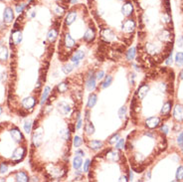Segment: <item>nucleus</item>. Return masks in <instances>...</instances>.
Segmentation results:
<instances>
[{"instance_id":"obj_1","label":"nucleus","mask_w":183,"mask_h":182,"mask_svg":"<svg viewBox=\"0 0 183 182\" xmlns=\"http://www.w3.org/2000/svg\"><path fill=\"white\" fill-rule=\"evenodd\" d=\"M120 27H122V32L126 33V34H130V33H132L136 28V22L134 17H130V18L126 19L122 23Z\"/></svg>"},{"instance_id":"obj_2","label":"nucleus","mask_w":183,"mask_h":182,"mask_svg":"<svg viewBox=\"0 0 183 182\" xmlns=\"http://www.w3.org/2000/svg\"><path fill=\"white\" fill-rule=\"evenodd\" d=\"M101 37L105 42H111L113 41L116 37L114 30L111 28H102L101 30Z\"/></svg>"},{"instance_id":"obj_3","label":"nucleus","mask_w":183,"mask_h":182,"mask_svg":"<svg viewBox=\"0 0 183 182\" xmlns=\"http://www.w3.org/2000/svg\"><path fill=\"white\" fill-rule=\"evenodd\" d=\"M43 128L42 127H38V128L35 129V132L33 134V143L36 147L41 145L43 141Z\"/></svg>"},{"instance_id":"obj_4","label":"nucleus","mask_w":183,"mask_h":182,"mask_svg":"<svg viewBox=\"0 0 183 182\" xmlns=\"http://www.w3.org/2000/svg\"><path fill=\"white\" fill-rule=\"evenodd\" d=\"M24 155H25V148L24 147H17L13 151V153H12L11 159H12V161H14V162H18V161H20V160L23 159Z\"/></svg>"},{"instance_id":"obj_5","label":"nucleus","mask_w":183,"mask_h":182,"mask_svg":"<svg viewBox=\"0 0 183 182\" xmlns=\"http://www.w3.org/2000/svg\"><path fill=\"white\" fill-rule=\"evenodd\" d=\"M14 19V13L11 7H6L4 9L3 12V22H5L6 24L11 23Z\"/></svg>"},{"instance_id":"obj_6","label":"nucleus","mask_w":183,"mask_h":182,"mask_svg":"<svg viewBox=\"0 0 183 182\" xmlns=\"http://www.w3.org/2000/svg\"><path fill=\"white\" fill-rule=\"evenodd\" d=\"M35 104H36V100L33 97L25 98L22 101V106L24 110H33Z\"/></svg>"},{"instance_id":"obj_7","label":"nucleus","mask_w":183,"mask_h":182,"mask_svg":"<svg viewBox=\"0 0 183 182\" xmlns=\"http://www.w3.org/2000/svg\"><path fill=\"white\" fill-rule=\"evenodd\" d=\"M160 123V118H156V116H150L145 120V125H146L148 128H155L159 125Z\"/></svg>"},{"instance_id":"obj_8","label":"nucleus","mask_w":183,"mask_h":182,"mask_svg":"<svg viewBox=\"0 0 183 182\" xmlns=\"http://www.w3.org/2000/svg\"><path fill=\"white\" fill-rule=\"evenodd\" d=\"M96 37V32L95 28H93L92 26L89 27L86 30V32L84 33V40L86 42H92Z\"/></svg>"},{"instance_id":"obj_9","label":"nucleus","mask_w":183,"mask_h":182,"mask_svg":"<svg viewBox=\"0 0 183 182\" xmlns=\"http://www.w3.org/2000/svg\"><path fill=\"white\" fill-rule=\"evenodd\" d=\"M148 91H149V87L147 85H145V84H143V85H141L140 87L138 88V90H137V97H138L139 100H143L145 97H146V95L148 94Z\"/></svg>"},{"instance_id":"obj_10","label":"nucleus","mask_w":183,"mask_h":182,"mask_svg":"<svg viewBox=\"0 0 183 182\" xmlns=\"http://www.w3.org/2000/svg\"><path fill=\"white\" fill-rule=\"evenodd\" d=\"M58 110L60 112V114H62L63 116H67L68 114H70L71 108L70 106L65 102H61L58 104Z\"/></svg>"},{"instance_id":"obj_11","label":"nucleus","mask_w":183,"mask_h":182,"mask_svg":"<svg viewBox=\"0 0 183 182\" xmlns=\"http://www.w3.org/2000/svg\"><path fill=\"white\" fill-rule=\"evenodd\" d=\"M10 134H11V137L15 142H21L23 139L22 133L20 132V130L17 128V127H14L10 130Z\"/></svg>"},{"instance_id":"obj_12","label":"nucleus","mask_w":183,"mask_h":182,"mask_svg":"<svg viewBox=\"0 0 183 182\" xmlns=\"http://www.w3.org/2000/svg\"><path fill=\"white\" fill-rule=\"evenodd\" d=\"M11 41L13 42V44H15V45H18V44H20V42L22 41V32L20 30H14L13 32H12V35H11Z\"/></svg>"},{"instance_id":"obj_13","label":"nucleus","mask_w":183,"mask_h":182,"mask_svg":"<svg viewBox=\"0 0 183 182\" xmlns=\"http://www.w3.org/2000/svg\"><path fill=\"white\" fill-rule=\"evenodd\" d=\"M173 116H174V118H175L176 120H178V121L183 120V106H182L177 104V106L174 108Z\"/></svg>"},{"instance_id":"obj_14","label":"nucleus","mask_w":183,"mask_h":182,"mask_svg":"<svg viewBox=\"0 0 183 182\" xmlns=\"http://www.w3.org/2000/svg\"><path fill=\"white\" fill-rule=\"evenodd\" d=\"M57 37H58V30L57 28L53 27V28L50 29L49 32H48V35H47L48 41L51 42V43H54V42L56 41V39H57Z\"/></svg>"},{"instance_id":"obj_15","label":"nucleus","mask_w":183,"mask_h":182,"mask_svg":"<svg viewBox=\"0 0 183 182\" xmlns=\"http://www.w3.org/2000/svg\"><path fill=\"white\" fill-rule=\"evenodd\" d=\"M96 80H97V79H96L95 75H91V76H89L88 80H87L86 86H87V89H88L90 92L95 90V88H96Z\"/></svg>"},{"instance_id":"obj_16","label":"nucleus","mask_w":183,"mask_h":182,"mask_svg":"<svg viewBox=\"0 0 183 182\" xmlns=\"http://www.w3.org/2000/svg\"><path fill=\"white\" fill-rule=\"evenodd\" d=\"M64 44L67 48H73L75 45H76V42H75L74 39L72 38L70 33H66L65 34V38H64Z\"/></svg>"},{"instance_id":"obj_17","label":"nucleus","mask_w":183,"mask_h":182,"mask_svg":"<svg viewBox=\"0 0 183 182\" xmlns=\"http://www.w3.org/2000/svg\"><path fill=\"white\" fill-rule=\"evenodd\" d=\"M84 57H85V53L83 51H80V50H79V51H76L74 54H73V56L71 57V61H72L73 63H78L79 64V62H80Z\"/></svg>"},{"instance_id":"obj_18","label":"nucleus","mask_w":183,"mask_h":182,"mask_svg":"<svg viewBox=\"0 0 183 182\" xmlns=\"http://www.w3.org/2000/svg\"><path fill=\"white\" fill-rule=\"evenodd\" d=\"M107 158L111 161H118L120 159V154H118V151H114V150H111L107 153Z\"/></svg>"},{"instance_id":"obj_19","label":"nucleus","mask_w":183,"mask_h":182,"mask_svg":"<svg viewBox=\"0 0 183 182\" xmlns=\"http://www.w3.org/2000/svg\"><path fill=\"white\" fill-rule=\"evenodd\" d=\"M84 129H85V132H86L88 135H92L94 132H95V126H94V124L91 122V121H87V122L85 123Z\"/></svg>"},{"instance_id":"obj_20","label":"nucleus","mask_w":183,"mask_h":182,"mask_svg":"<svg viewBox=\"0 0 183 182\" xmlns=\"http://www.w3.org/2000/svg\"><path fill=\"white\" fill-rule=\"evenodd\" d=\"M97 101H98V97L96 94H91L90 97H89V100H88V104H87V106H88L89 108H94V106H96V104H97Z\"/></svg>"},{"instance_id":"obj_21","label":"nucleus","mask_w":183,"mask_h":182,"mask_svg":"<svg viewBox=\"0 0 183 182\" xmlns=\"http://www.w3.org/2000/svg\"><path fill=\"white\" fill-rule=\"evenodd\" d=\"M15 179H16V181H20V182H27L29 180L28 175H27L25 172H23V171H20V172L16 173Z\"/></svg>"},{"instance_id":"obj_22","label":"nucleus","mask_w":183,"mask_h":182,"mask_svg":"<svg viewBox=\"0 0 183 182\" xmlns=\"http://www.w3.org/2000/svg\"><path fill=\"white\" fill-rule=\"evenodd\" d=\"M103 146V142L101 141H92L89 142V147L93 150H99Z\"/></svg>"},{"instance_id":"obj_23","label":"nucleus","mask_w":183,"mask_h":182,"mask_svg":"<svg viewBox=\"0 0 183 182\" xmlns=\"http://www.w3.org/2000/svg\"><path fill=\"white\" fill-rule=\"evenodd\" d=\"M171 104H172L171 102H166L161 108V114H163V116H168L170 110H171Z\"/></svg>"},{"instance_id":"obj_24","label":"nucleus","mask_w":183,"mask_h":182,"mask_svg":"<svg viewBox=\"0 0 183 182\" xmlns=\"http://www.w3.org/2000/svg\"><path fill=\"white\" fill-rule=\"evenodd\" d=\"M8 58V49L5 46H0V61H6Z\"/></svg>"},{"instance_id":"obj_25","label":"nucleus","mask_w":183,"mask_h":182,"mask_svg":"<svg viewBox=\"0 0 183 182\" xmlns=\"http://www.w3.org/2000/svg\"><path fill=\"white\" fill-rule=\"evenodd\" d=\"M82 164H83L82 157L77 155L76 157L74 158V160H73V166H74V168L75 169H80L81 166H82Z\"/></svg>"},{"instance_id":"obj_26","label":"nucleus","mask_w":183,"mask_h":182,"mask_svg":"<svg viewBox=\"0 0 183 182\" xmlns=\"http://www.w3.org/2000/svg\"><path fill=\"white\" fill-rule=\"evenodd\" d=\"M136 50L134 47H132L128 52H126V59L128 61H132L136 57Z\"/></svg>"},{"instance_id":"obj_27","label":"nucleus","mask_w":183,"mask_h":182,"mask_svg":"<svg viewBox=\"0 0 183 182\" xmlns=\"http://www.w3.org/2000/svg\"><path fill=\"white\" fill-rule=\"evenodd\" d=\"M50 88L49 87H46L44 89V92H43V95H42V98H41V104H44L46 101H47L48 99V96H49L50 94Z\"/></svg>"},{"instance_id":"obj_28","label":"nucleus","mask_w":183,"mask_h":182,"mask_svg":"<svg viewBox=\"0 0 183 182\" xmlns=\"http://www.w3.org/2000/svg\"><path fill=\"white\" fill-rule=\"evenodd\" d=\"M112 83H113V77L107 76L105 78V81H104L103 84H102V87H103L104 89H107L108 87H110V86L112 85Z\"/></svg>"},{"instance_id":"obj_29","label":"nucleus","mask_w":183,"mask_h":182,"mask_svg":"<svg viewBox=\"0 0 183 182\" xmlns=\"http://www.w3.org/2000/svg\"><path fill=\"white\" fill-rule=\"evenodd\" d=\"M175 63L178 67H182L183 66V53H177L175 56Z\"/></svg>"},{"instance_id":"obj_30","label":"nucleus","mask_w":183,"mask_h":182,"mask_svg":"<svg viewBox=\"0 0 183 182\" xmlns=\"http://www.w3.org/2000/svg\"><path fill=\"white\" fill-rule=\"evenodd\" d=\"M57 90L59 93H65V92L68 91V84L65 83V82H63V83L59 84L57 87Z\"/></svg>"},{"instance_id":"obj_31","label":"nucleus","mask_w":183,"mask_h":182,"mask_svg":"<svg viewBox=\"0 0 183 182\" xmlns=\"http://www.w3.org/2000/svg\"><path fill=\"white\" fill-rule=\"evenodd\" d=\"M183 179V166H179L176 171V180L180 181Z\"/></svg>"},{"instance_id":"obj_32","label":"nucleus","mask_w":183,"mask_h":182,"mask_svg":"<svg viewBox=\"0 0 183 182\" xmlns=\"http://www.w3.org/2000/svg\"><path fill=\"white\" fill-rule=\"evenodd\" d=\"M73 69H74V65L67 64L62 68V70H63V72L65 73V74H70V73L73 71Z\"/></svg>"},{"instance_id":"obj_33","label":"nucleus","mask_w":183,"mask_h":182,"mask_svg":"<svg viewBox=\"0 0 183 182\" xmlns=\"http://www.w3.org/2000/svg\"><path fill=\"white\" fill-rule=\"evenodd\" d=\"M31 129H32V123H31L30 120H26L24 123V130L26 133H30Z\"/></svg>"},{"instance_id":"obj_34","label":"nucleus","mask_w":183,"mask_h":182,"mask_svg":"<svg viewBox=\"0 0 183 182\" xmlns=\"http://www.w3.org/2000/svg\"><path fill=\"white\" fill-rule=\"evenodd\" d=\"M83 143V141L82 139H81L80 136H75L74 137V141H73V145L75 146V147H79V146H81Z\"/></svg>"},{"instance_id":"obj_35","label":"nucleus","mask_w":183,"mask_h":182,"mask_svg":"<svg viewBox=\"0 0 183 182\" xmlns=\"http://www.w3.org/2000/svg\"><path fill=\"white\" fill-rule=\"evenodd\" d=\"M69 129L68 130H66V129H63V130H61L60 131V134H61V136H62V139H65V141H67V139L70 137V133H69ZM69 141V139H68Z\"/></svg>"},{"instance_id":"obj_36","label":"nucleus","mask_w":183,"mask_h":182,"mask_svg":"<svg viewBox=\"0 0 183 182\" xmlns=\"http://www.w3.org/2000/svg\"><path fill=\"white\" fill-rule=\"evenodd\" d=\"M124 144H126V141H124V139H120L118 141V142H116V149H122V148L124 147Z\"/></svg>"},{"instance_id":"obj_37","label":"nucleus","mask_w":183,"mask_h":182,"mask_svg":"<svg viewBox=\"0 0 183 182\" xmlns=\"http://www.w3.org/2000/svg\"><path fill=\"white\" fill-rule=\"evenodd\" d=\"M7 171H8V165L5 162L1 163V165H0V173L1 174H5Z\"/></svg>"},{"instance_id":"obj_38","label":"nucleus","mask_w":183,"mask_h":182,"mask_svg":"<svg viewBox=\"0 0 183 182\" xmlns=\"http://www.w3.org/2000/svg\"><path fill=\"white\" fill-rule=\"evenodd\" d=\"M118 139H120V133H116V134H114L113 136L110 139L109 142L111 144H114V143H116V142H118Z\"/></svg>"},{"instance_id":"obj_39","label":"nucleus","mask_w":183,"mask_h":182,"mask_svg":"<svg viewBox=\"0 0 183 182\" xmlns=\"http://www.w3.org/2000/svg\"><path fill=\"white\" fill-rule=\"evenodd\" d=\"M126 114V106H122V108H120V110H118V116H120V118H124Z\"/></svg>"},{"instance_id":"obj_40","label":"nucleus","mask_w":183,"mask_h":182,"mask_svg":"<svg viewBox=\"0 0 183 182\" xmlns=\"http://www.w3.org/2000/svg\"><path fill=\"white\" fill-rule=\"evenodd\" d=\"M95 76H96V79H97V80H102V79L105 77V72H104V71H99Z\"/></svg>"},{"instance_id":"obj_41","label":"nucleus","mask_w":183,"mask_h":182,"mask_svg":"<svg viewBox=\"0 0 183 182\" xmlns=\"http://www.w3.org/2000/svg\"><path fill=\"white\" fill-rule=\"evenodd\" d=\"M177 142H178V144H179L180 147H181V149L183 150V132L180 133V135L178 136Z\"/></svg>"},{"instance_id":"obj_42","label":"nucleus","mask_w":183,"mask_h":182,"mask_svg":"<svg viewBox=\"0 0 183 182\" xmlns=\"http://www.w3.org/2000/svg\"><path fill=\"white\" fill-rule=\"evenodd\" d=\"M90 159H87L84 163V172H88L89 168H90Z\"/></svg>"},{"instance_id":"obj_43","label":"nucleus","mask_w":183,"mask_h":182,"mask_svg":"<svg viewBox=\"0 0 183 182\" xmlns=\"http://www.w3.org/2000/svg\"><path fill=\"white\" fill-rule=\"evenodd\" d=\"M160 130H161L162 132L164 133V134H167V133H168V130H169V128H168L167 125L163 124V125L161 126V128H160Z\"/></svg>"},{"instance_id":"obj_44","label":"nucleus","mask_w":183,"mask_h":182,"mask_svg":"<svg viewBox=\"0 0 183 182\" xmlns=\"http://www.w3.org/2000/svg\"><path fill=\"white\" fill-rule=\"evenodd\" d=\"M165 64L166 65H171L172 64V56L169 55V57L167 58V60L165 61Z\"/></svg>"},{"instance_id":"obj_45","label":"nucleus","mask_w":183,"mask_h":182,"mask_svg":"<svg viewBox=\"0 0 183 182\" xmlns=\"http://www.w3.org/2000/svg\"><path fill=\"white\" fill-rule=\"evenodd\" d=\"M82 120H81V118H79L78 120V121H77V125H76V128L77 129H79V128H81V126H82Z\"/></svg>"},{"instance_id":"obj_46","label":"nucleus","mask_w":183,"mask_h":182,"mask_svg":"<svg viewBox=\"0 0 183 182\" xmlns=\"http://www.w3.org/2000/svg\"><path fill=\"white\" fill-rule=\"evenodd\" d=\"M76 155H78V156H84L85 155V153H84V151H82V150H80V149H78V150H76Z\"/></svg>"},{"instance_id":"obj_47","label":"nucleus","mask_w":183,"mask_h":182,"mask_svg":"<svg viewBox=\"0 0 183 182\" xmlns=\"http://www.w3.org/2000/svg\"><path fill=\"white\" fill-rule=\"evenodd\" d=\"M178 46H179L180 48L183 47V38L182 37H180L179 40H178Z\"/></svg>"},{"instance_id":"obj_48","label":"nucleus","mask_w":183,"mask_h":182,"mask_svg":"<svg viewBox=\"0 0 183 182\" xmlns=\"http://www.w3.org/2000/svg\"><path fill=\"white\" fill-rule=\"evenodd\" d=\"M180 79L183 80V70L181 71V73H180Z\"/></svg>"},{"instance_id":"obj_49","label":"nucleus","mask_w":183,"mask_h":182,"mask_svg":"<svg viewBox=\"0 0 183 182\" xmlns=\"http://www.w3.org/2000/svg\"><path fill=\"white\" fill-rule=\"evenodd\" d=\"M1 114H2V108L0 106V116H1Z\"/></svg>"}]
</instances>
